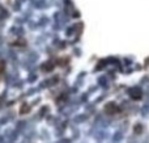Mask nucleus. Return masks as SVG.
<instances>
[{
	"label": "nucleus",
	"mask_w": 149,
	"mask_h": 143,
	"mask_svg": "<svg viewBox=\"0 0 149 143\" xmlns=\"http://www.w3.org/2000/svg\"><path fill=\"white\" fill-rule=\"evenodd\" d=\"M105 112L107 113V114H115V113L119 112V108H118V105L114 104V102H109L105 107Z\"/></svg>",
	"instance_id": "1"
},
{
	"label": "nucleus",
	"mask_w": 149,
	"mask_h": 143,
	"mask_svg": "<svg viewBox=\"0 0 149 143\" xmlns=\"http://www.w3.org/2000/svg\"><path fill=\"white\" fill-rule=\"evenodd\" d=\"M131 97L132 99H135V100H139L140 97H141V92L139 91V89H134V91H131Z\"/></svg>",
	"instance_id": "2"
},
{
	"label": "nucleus",
	"mask_w": 149,
	"mask_h": 143,
	"mask_svg": "<svg viewBox=\"0 0 149 143\" xmlns=\"http://www.w3.org/2000/svg\"><path fill=\"white\" fill-rule=\"evenodd\" d=\"M21 114H26V113H29V112H30V107H29V105L28 104H22V107H21Z\"/></svg>",
	"instance_id": "3"
},
{
	"label": "nucleus",
	"mask_w": 149,
	"mask_h": 143,
	"mask_svg": "<svg viewBox=\"0 0 149 143\" xmlns=\"http://www.w3.org/2000/svg\"><path fill=\"white\" fill-rule=\"evenodd\" d=\"M4 71H5V62L4 60H0V76L4 74Z\"/></svg>",
	"instance_id": "4"
}]
</instances>
